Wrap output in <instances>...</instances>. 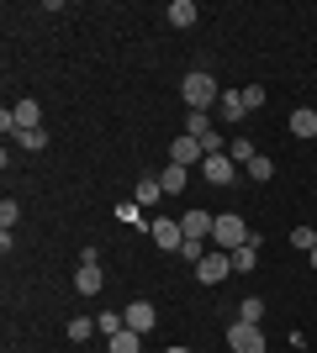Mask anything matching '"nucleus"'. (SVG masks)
I'll return each mask as SVG.
<instances>
[{
	"mask_svg": "<svg viewBox=\"0 0 317 353\" xmlns=\"http://www.w3.org/2000/svg\"><path fill=\"white\" fill-rule=\"evenodd\" d=\"M180 101L191 105V111H217L222 90H217V79H211L206 69H191V74L180 79Z\"/></svg>",
	"mask_w": 317,
	"mask_h": 353,
	"instance_id": "1",
	"label": "nucleus"
},
{
	"mask_svg": "<svg viewBox=\"0 0 317 353\" xmlns=\"http://www.w3.org/2000/svg\"><path fill=\"white\" fill-rule=\"evenodd\" d=\"M243 243H254V227L238 216V211H222L217 216V227H211V248H222V253H238Z\"/></svg>",
	"mask_w": 317,
	"mask_h": 353,
	"instance_id": "2",
	"label": "nucleus"
},
{
	"mask_svg": "<svg viewBox=\"0 0 317 353\" xmlns=\"http://www.w3.org/2000/svg\"><path fill=\"white\" fill-rule=\"evenodd\" d=\"M227 348H233V353H265V327L233 322V327H227Z\"/></svg>",
	"mask_w": 317,
	"mask_h": 353,
	"instance_id": "3",
	"label": "nucleus"
},
{
	"mask_svg": "<svg viewBox=\"0 0 317 353\" xmlns=\"http://www.w3.org/2000/svg\"><path fill=\"white\" fill-rule=\"evenodd\" d=\"M227 274H233V253H222V248H211L206 259L196 264V280L201 285H222Z\"/></svg>",
	"mask_w": 317,
	"mask_h": 353,
	"instance_id": "4",
	"label": "nucleus"
},
{
	"mask_svg": "<svg viewBox=\"0 0 317 353\" xmlns=\"http://www.w3.org/2000/svg\"><path fill=\"white\" fill-rule=\"evenodd\" d=\"M148 232H153V243H159L164 253H180V243H185V227H180L175 216H153Z\"/></svg>",
	"mask_w": 317,
	"mask_h": 353,
	"instance_id": "5",
	"label": "nucleus"
},
{
	"mask_svg": "<svg viewBox=\"0 0 317 353\" xmlns=\"http://www.w3.org/2000/svg\"><path fill=\"white\" fill-rule=\"evenodd\" d=\"M169 163H180V169H196V163H206V148H201L191 132H180L175 143H169Z\"/></svg>",
	"mask_w": 317,
	"mask_h": 353,
	"instance_id": "6",
	"label": "nucleus"
},
{
	"mask_svg": "<svg viewBox=\"0 0 317 353\" xmlns=\"http://www.w3.org/2000/svg\"><path fill=\"white\" fill-rule=\"evenodd\" d=\"M201 174H206L211 185H238V163L227 159V153H211V159L201 163Z\"/></svg>",
	"mask_w": 317,
	"mask_h": 353,
	"instance_id": "7",
	"label": "nucleus"
},
{
	"mask_svg": "<svg viewBox=\"0 0 317 353\" xmlns=\"http://www.w3.org/2000/svg\"><path fill=\"white\" fill-rule=\"evenodd\" d=\"M122 316H127V332H153V322H159V311H153L148 301H133V306H122Z\"/></svg>",
	"mask_w": 317,
	"mask_h": 353,
	"instance_id": "8",
	"label": "nucleus"
},
{
	"mask_svg": "<svg viewBox=\"0 0 317 353\" xmlns=\"http://www.w3.org/2000/svg\"><path fill=\"white\" fill-rule=\"evenodd\" d=\"M101 285H106V269L101 264H79L75 269V290L79 295H101Z\"/></svg>",
	"mask_w": 317,
	"mask_h": 353,
	"instance_id": "9",
	"label": "nucleus"
},
{
	"mask_svg": "<svg viewBox=\"0 0 317 353\" xmlns=\"http://www.w3.org/2000/svg\"><path fill=\"white\" fill-rule=\"evenodd\" d=\"M217 117H222L227 127L249 117V105H243V90H222V101H217Z\"/></svg>",
	"mask_w": 317,
	"mask_h": 353,
	"instance_id": "10",
	"label": "nucleus"
},
{
	"mask_svg": "<svg viewBox=\"0 0 317 353\" xmlns=\"http://www.w3.org/2000/svg\"><path fill=\"white\" fill-rule=\"evenodd\" d=\"M169 27H196V21H201V6H196V0H169Z\"/></svg>",
	"mask_w": 317,
	"mask_h": 353,
	"instance_id": "11",
	"label": "nucleus"
},
{
	"mask_svg": "<svg viewBox=\"0 0 317 353\" xmlns=\"http://www.w3.org/2000/svg\"><path fill=\"white\" fill-rule=\"evenodd\" d=\"M180 227H185V237H206V243H211V227H217V216H211V211H185Z\"/></svg>",
	"mask_w": 317,
	"mask_h": 353,
	"instance_id": "12",
	"label": "nucleus"
},
{
	"mask_svg": "<svg viewBox=\"0 0 317 353\" xmlns=\"http://www.w3.org/2000/svg\"><path fill=\"white\" fill-rule=\"evenodd\" d=\"M227 159L238 163V169H249V163L259 159V148H254V137H233V143H227Z\"/></svg>",
	"mask_w": 317,
	"mask_h": 353,
	"instance_id": "13",
	"label": "nucleus"
},
{
	"mask_svg": "<svg viewBox=\"0 0 317 353\" xmlns=\"http://www.w3.org/2000/svg\"><path fill=\"white\" fill-rule=\"evenodd\" d=\"M254 264H259V232H254V243H243L233 253V274H254Z\"/></svg>",
	"mask_w": 317,
	"mask_h": 353,
	"instance_id": "14",
	"label": "nucleus"
},
{
	"mask_svg": "<svg viewBox=\"0 0 317 353\" xmlns=\"http://www.w3.org/2000/svg\"><path fill=\"white\" fill-rule=\"evenodd\" d=\"M291 132L302 137V143H307V137H317V111H312V105H302V111H291Z\"/></svg>",
	"mask_w": 317,
	"mask_h": 353,
	"instance_id": "15",
	"label": "nucleus"
},
{
	"mask_svg": "<svg viewBox=\"0 0 317 353\" xmlns=\"http://www.w3.org/2000/svg\"><path fill=\"white\" fill-rule=\"evenodd\" d=\"M159 185H164V195H180L185 185H191V169H180V163H169L164 174H159Z\"/></svg>",
	"mask_w": 317,
	"mask_h": 353,
	"instance_id": "16",
	"label": "nucleus"
},
{
	"mask_svg": "<svg viewBox=\"0 0 317 353\" xmlns=\"http://www.w3.org/2000/svg\"><path fill=\"white\" fill-rule=\"evenodd\" d=\"M95 327H101L106 338H117V332H127V316L122 311H95Z\"/></svg>",
	"mask_w": 317,
	"mask_h": 353,
	"instance_id": "17",
	"label": "nucleus"
},
{
	"mask_svg": "<svg viewBox=\"0 0 317 353\" xmlns=\"http://www.w3.org/2000/svg\"><path fill=\"white\" fill-rule=\"evenodd\" d=\"M64 332H69V343H90V338H95V332H101V327H95V322H90V316H75V322L64 327Z\"/></svg>",
	"mask_w": 317,
	"mask_h": 353,
	"instance_id": "18",
	"label": "nucleus"
},
{
	"mask_svg": "<svg viewBox=\"0 0 317 353\" xmlns=\"http://www.w3.org/2000/svg\"><path fill=\"white\" fill-rule=\"evenodd\" d=\"M106 343H111V353H143V332H117Z\"/></svg>",
	"mask_w": 317,
	"mask_h": 353,
	"instance_id": "19",
	"label": "nucleus"
},
{
	"mask_svg": "<svg viewBox=\"0 0 317 353\" xmlns=\"http://www.w3.org/2000/svg\"><path fill=\"white\" fill-rule=\"evenodd\" d=\"M206 237H185V243H180V259H185V264H201V259H206Z\"/></svg>",
	"mask_w": 317,
	"mask_h": 353,
	"instance_id": "20",
	"label": "nucleus"
},
{
	"mask_svg": "<svg viewBox=\"0 0 317 353\" xmlns=\"http://www.w3.org/2000/svg\"><path fill=\"white\" fill-rule=\"evenodd\" d=\"M238 322H254V327H265V301H259V295H249V301L238 306Z\"/></svg>",
	"mask_w": 317,
	"mask_h": 353,
	"instance_id": "21",
	"label": "nucleus"
},
{
	"mask_svg": "<svg viewBox=\"0 0 317 353\" xmlns=\"http://www.w3.org/2000/svg\"><path fill=\"white\" fill-rule=\"evenodd\" d=\"M291 248L312 253V248H317V227H291Z\"/></svg>",
	"mask_w": 317,
	"mask_h": 353,
	"instance_id": "22",
	"label": "nucleus"
},
{
	"mask_svg": "<svg viewBox=\"0 0 317 353\" xmlns=\"http://www.w3.org/2000/svg\"><path fill=\"white\" fill-rule=\"evenodd\" d=\"M185 132H191V137H206L211 132V111H191V117H185Z\"/></svg>",
	"mask_w": 317,
	"mask_h": 353,
	"instance_id": "23",
	"label": "nucleus"
},
{
	"mask_svg": "<svg viewBox=\"0 0 317 353\" xmlns=\"http://www.w3.org/2000/svg\"><path fill=\"white\" fill-rule=\"evenodd\" d=\"M159 195H164V185H159V179H137V206H153Z\"/></svg>",
	"mask_w": 317,
	"mask_h": 353,
	"instance_id": "24",
	"label": "nucleus"
},
{
	"mask_svg": "<svg viewBox=\"0 0 317 353\" xmlns=\"http://www.w3.org/2000/svg\"><path fill=\"white\" fill-rule=\"evenodd\" d=\"M11 143H21L27 153H37V148H48V132H43V127H32V132H16Z\"/></svg>",
	"mask_w": 317,
	"mask_h": 353,
	"instance_id": "25",
	"label": "nucleus"
},
{
	"mask_svg": "<svg viewBox=\"0 0 317 353\" xmlns=\"http://www.w3.org/2000/svg\"><path fill=\"white\" fill-rule=\"evenodd\" d=\"M249 179H259V185H270V179H275V163L265 159V153H259V159L249 163Z\"/></svg>",
	"mask_w": 317,
	"mask_h": 353,
	"instance_id": "26",
	"label": "nucleus"
},
{
	"mask_svg": "<svg viewBox=\"0 0 317 353\" xmlns=\"http://www.w3.org/2000/svg\"><path fill=\"white\" fill-rule=\"evenodd\" d=\"M196 143L206 148V159H211V153H222V127H211V132H206V137H196Z\"/></svg>",
	"mask_w": 317,
	"mask_h": 353,
	"instance_id": "27",
	"label": "nucleus"
},
{
	"mask_svg": "<svg viewBox=\"0 0 317 353\" xmlns=\"http://www.w3.org/2000/svg\"><path fill=\"white\" fill-rule=\"evenodd\" d=\"M117 216H122V221H137V227H143V206H137V201H122Z\"/></svg>",
	"mask_w": 317,
	"mask_h": 353,
	"instance_id": "28",
	"label": "nucleus"
},
{
	"mask_svg": "<svg viewBox=\"0 0 317 353\" xmlns=\"http://www.w3.org/2000/svg\"><path fill=\"white\" fill-rule=\"evenodd\" d=\"M243 105H249V111H265V90L249 85V90H243Z\"/></svg>",
	"mask_w": 317,
	"mask_h": 353,
	"instance_id": "29",
	"label": "nucleus"
},
{
	"mask_svg": "<svg viewBox=\"0 0 317 353\" xmlns=\"http://www.w3.org/2000/svg\"><path fill=\"white\" fill-rule=\"evenodd\" d=\"M16 221H21V206H16V201H6V206H0V227H16Z\"/></svg>",
	"mask_w": 317,
	"mask_h": 353,
	"instance_id": "30",
	"label": "nucleus"
},
{
	"mask_svg": "<svg viewBox=\"0 0 317 353\" xmlns=\"http://www.w3.org/2000/svg\"><path fill=\"white\" fill-rule=\"evenodd\" d=\"M307 259H312V274H317V248H312V253H307Z\"/></svg>",
	"mask_w": 317,
	"mask_h": 353,
	"instance_id": "31",
	"label": "nucleus"
},
{
	"mask_svg": "<svg viewBox=\"0 0 317 353\" xmlns=\"http://www.w3.org/2000/svg\"><path fill=\"white\" fill-rule=\"evenodd\" d=\"M164 353H191V348H180V343H175V348H164Z\"/></svg>",
	"mask_w": 317,
	"mask_h": 353,
	"instance_id": "32",
	"label": "nucleus"
},
{
	"mask_svg": "<svg viewBox=\"0 0 317 353\" xmlns=\"http://www.w3.org/2000/svg\"><path fill=\"white\" fill-rule=\"evenodd\" d=\"M312 111H317V101H312Z\"/></svg>",
	"mask_w": 317,
	"mask_h": 353,
	"instance_id": "33",
	"label": "nucleus"
}]
</instances>
